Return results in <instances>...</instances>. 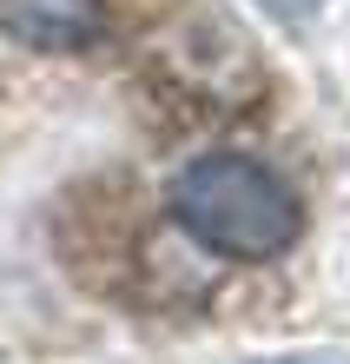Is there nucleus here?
I'll use <instances>...</instances> for the list:
<instances>
[{
  "mask_svg": "<svg viewBox=\"0 0 350 364\" xmlns=\"http://www.w3.org/2000/svg\"><path fill=\"white\" fill-rule=\"evenodd\" d=\"M165 219L199 252L231 265H271L304 239V199L258 153H199L165 186Z\"/></svg>",
  "mask_w": 350,
  "mask_h": 364,
  "instance_id": "nucleus-1",
  "label": "nucleus"
},
{
  "mask_svg": "<svg viewBox=\"0 0 350 364\" xmlns=\"http://www.w3.org/2000/svg\"><path fill=\"white\" fill-rule=\"evenodd\" d=\"M0 33L33 53H80L106 33V0H0Z\"/></svg>",
  "mask_w": 350,
  "mask_h": 364,
  "instance_id": "nucleus-2",
  "label": "nucleus"
},
{
  "mask_svg": "<svg viewBox=\"0 0 350 364\" xmlns=\"http://www.w3.org/2000/svg\"><path fill=\"white\" fill-rule=\"evenodd\" d=\"M265 7H271V14H284V20H297V14H317L324 0H265Z\"/></svg>",
  "mask_w": 350,
  "mask_h": 364,
  "instance_id": "nucleus-3",
  "label": "nucleus"
}]
</instances>
